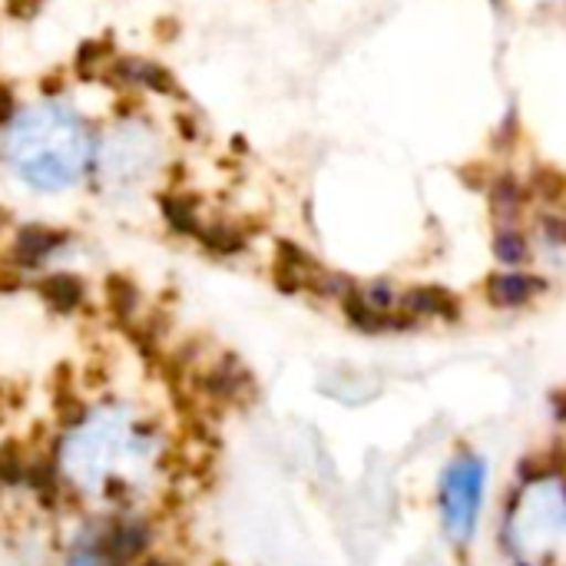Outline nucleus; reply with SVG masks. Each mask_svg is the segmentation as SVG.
<instances>
[{
  "mask_svg": "<svg viewBox=\"0 0 566 566\" xmlns=\"http://www.w3.org/2000/svg\"><path fill=\"white\" fill-rule=\"evenodd\" d=\"M109 83H119L126 90H139V93H156V96H169L176 93V80L166 66H159L156 60L146 56H129L119 53L109 63Z\"/></svg>",
  "mask_w": 566,
  "mask_h": 566,
  "instance_id": "0eeeda50",
  "label": "nucleus"
},
{
  "mask_svg": "<svg viewBox=\"0 0 566 566\" xmlns=\"http://www.w3.org/2000/svg\"><path fill=\"white\" fill-rule=\"evenodd\" d=\"M199 388L216 405H245L255 395V381L235 355H222L219 361H212L199 375Z\"/></svg>",
  "mask_w": 566,
  "mask_h": 566,
  "instance_id": "423d86ee",
  "label": "nucleus"
},
{
  "mask_svg": "<svg viewBox=\"0 0 566 566\" xmlns=\"http://www.w3.org/2000/svg\"><path fill=\"white\" fill-rule=\"evenodd\" d=\"M541 202H547V206H557L560 199L566 196V176L560 169H554V166H541V169H534V176H531V186H527Z\"/></svg>",
  "mask_w": 566,
  "mask_h": 566,
  "instance_id": "4468645a",
  "label": "nucleus"
},
{
  "mask_svg": "<svg viewBox=\"0 0 566 566\" xmlns=\"http://www.w3.org/2000/svg\"><path fill=\"white\" fill-rule=\"evenodd\" d=\"M70 245V235L50 226H23L13 232L10 242V265L13 272H40L46 265H53Z\"/></svg>",
  "mask_w": 566,
  "mask_h": 566,
  "instance_id": "20e7f679",
  "label": "nucleus"
},
{
  "mask_svg": "<svg viewBox=\"0 0 566 566\" xmlns=\"http://www.w3.org/2000/svg\"><path fill=\"white\" fill-rule=\"evenodd\" d=\"M166 166V146L159 126L143 113H123L96 133L93 179L106 196H139L159 179Z\"/></svg>",
  "mask_w": 566,
  "mask_h": 566,
  "instance_id": "f03ea898",
  "label": "nucleus"
},
{
  "mask_svg": "<svg viewBox=\"0 0 566 566\" xmlns=\"http://www.w3.org/2000/svg\"><path fill=\"white\" fill-rule=\"evenodd\" d=\"M531 189L514 172H497L488 179V202L497 219V226H514V219L524 212Z\"/></svg>",
  "mask_w": 566,
  "mask_h": 566,
  "instance_id": "9d476101",
  "label": "nucleus"
},
{
  "mask_svg": "<svg viewBox=\"0 0 566 566\" xmlns=\"http://www.w3.org/2000/svg\"><path fill=\"white\" fill-rule=\"evenodd\" d=\"M547 289L551 282L544 275H534L524 269H501L484 279V298L497 312H521L531 302H537Z\"/></svg>",
  "mask_w": 566,
  "mask_h": 566,
  "instance_id": "39448f33",
  "label": "nucleus"
},
{
  "mask_svg": "<svg viewBox=\"0 0 566 566\" xmlns=\"http://www.w3.org/2000/svg\"><path fill=\"white\" fill-rule=\"evenodd\" d=\"M196 242H199L206 252H212V255L232 259V255L245 252L249 235H245L239 226H232V222H222V219L209 222V219H206V222H202V229H199V235H196Z\"/></svg>",
  "mask_w": 566,
  "mask_h": 566,
  "instance_id": "f8f14e48",
  "label": "nucleus"
},
{
  "mask_svg": "<svg viewBox=\"0 0 566 566\" xmlns=\"http://www.w3.org/2000/svg\"><path fill=\"white\" fill-rule=\"evenodd\" d=\"M488 481H491V464L484 454L471 448L454 451L438 474V488H434L438 524L458 554L471 551L478 541L484 501H488Z\"/></svg>",
  "mask_w": 566,
  "mask_h": 566,
  "instance_id": "7ed1b4c3",
  "label": "nucleus"
},
{
  "mask_svg": "<svg viewBox=\"0 0 566 566\" xmlns=\"http://www.w3.org/2000/svg\"><path fill=\"white\" fill-rule=\"evenodd\" d=\"M517 136H521L517 113H514V109H507V113H504V119H501V126L494 129V149H511V146L517 143Z\"/></svg>",
  "mask_w": 566,
  "mask_h": 566,
  "instance_id": "f3484780",
  "label": "nucleus"
},
{
  "mask_svg": "<svg viewBox=\"0 0 566 566\" xmlns=\"http://www.w3.org/2000/svg\"><path fill=\"white\" fill-rule=\"evenodd\" d=\"M551 411H554V421L566 424V388L551 395Z\"/></svg>",
  "mask_w": 566,
  "mask_h": 566,
  "instance_id": "a211bd4d",
  "label": "nucleus"
},
{
  "mask_svg": "<svg viewBox=\"0 0 566 566\" xmlns=\"http://www.w3.org/2000/svg\"><path fill=\"white\" fill-rule=\"evenodd\" d=\"M361 295H365L368 305H375V308H381V312H395L398 302H401V292H398L388 279H375V282L361 285Z\"/></svg>",
  "mask_w": 566,
  "mask_h": 566,
  "instance_id": "dca6fc26",
  "label": "nucleus"
},
{
  "mask_svg": "<svg viewBox=\"0 0 566 566\" xmlns=\"http://www.w3.org/2000/svg\"><path fill=\"white\" fill-rule=\"evenodd\" d=\"M398 308L418 322H448V325L461 322V315H464L461 298L444 285H411L401 292Z\"/></svg>",
  "mask_w": 566,
  "mask_h": 566,
  "instance_id": "1a4fd4ad",
  "label": "nucleus"
},
{
  "mask_svg": "<svg viewBox=\"0 0 566 566\" xmlns=\"http://www.w3.org/2000/svg\"><path fill=\"white\" fill-rule=\"evenodd\" d=\"M143 566H179V564H172V560H166V557H153V560H146Z\"/></svg>",
  "mask_w": 566,
  "mask_h": 566,
  "instance_id": "6ab92c4d",
  "label": "nucleus"
},
{
  "mask_svg": "<svg viewBox=\"0 0 566 566\" xmlns=\"http://www.w3.org/2000/svg\"><path fill=\"white\" fill-rule=\"evenodd\" d=\"M40 295L56 312H76L86 302V285H83V279H76L70 272H50L40 279Z\"/></svg>",
  "mask_w": 566,
  "mask_h": 566,
  "instance_id": "9b49d317",
  "label": "nucleus"
},
{
  "mask_svg": "<svg viewBox=\"0 0 566 566\" xmlns=\"http://www.w3.org/2000/svg\"><path fill=\"white\" fill-rule=\"evenodd\" d=\"M511 566H537V564H531L527 557H514V560H511Z\"/></svg>",
  "mask_w": 566,
  "mask_h": 566,
  "instance_id": "aec40b11",
  "label": "nucleus"
},
{
  "mask_svg": "<svg viewBox=\"0 0 566 566\" xmlns=\"http://www.w3.org/2000/svg\"><path fill=\"white\" fill-rule=\"evenodd\" d=\"M27 471H30V454L13 441L0 444V484L7 488L27 484Z\"/></svg>",
  "mask_w": 566,
  "mask_h": 566,
  "instance_id": "2eb2a0df",
  "label": "nucleus"
},
{
  "mask_svg": "<svg viewBox=\"0 0 566 566\" xmlns=\"http://www.w3.org/2000/svg\"><path fill=\"white\" fill-rule=\"evenodd\" d=\"M96 133L66 99L43 96L20 103L0 123V159L17 182L56 196L93 172Z\"/></svg>",
  "mask_w": 566,
  "mask_h": 566,
  "instance_id": "f257e3e1",
  "label": "nucleus"
},
{
  "mask_svg": "<svg viewBox=\"0 0 566 566\" xmlns=\"http://www.w3.org/2000/svg\"><path fill=\"white\" fill-rule=\"evenodd\" d=\"M322 272H325V265H322L315 255H308L302 245H295V242H289V239H282V242H279V249H275V272H272V279H275V285H279L285 295L312 292Z\"/></svg>",
  "mask_w": 566,
  "mask_h": 566,
  "instance_id": "6e6552de",
  "label": "nucleus"
},
{
  "mask_svg": "<svg viewBox=\"0 0 566 566\" xmlns=\"http://www.w3.org/2000/svg\"><path fill=\"white\" fill-rule=\"evenodd\" d=\"M491 252L501 265L507 269H521L531 262V242L521 229L514 226H497L494 229V239H491Z\"/></svg>",
  "mask_w": 566,
  "mask_h": 566,
  "instance_id": "ddd939ff",
  "label": "nucleus"
}]
</instances>
